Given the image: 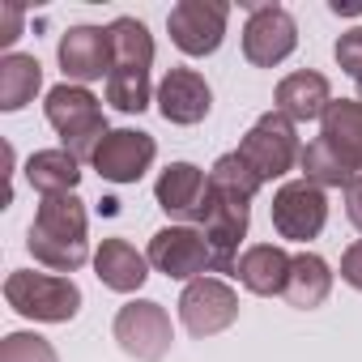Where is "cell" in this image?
<instances>
[{"label":"cell","instance_id":"1","mask_svg":"<svg viewBox=\"0 0 362 362\" xmlns=\"http://www.w3.org/2000/svg\"><path fill=\"white\" fill-rule=\"evenodd\" d=\"M260 179L243 166L239 153H222L209 166V188H205V205H201V230L209 239L214 252V273H230L239 264V243L247 239L252 226V201L260 197Z\"/></svg>","mask_w":362,"mask_h":362},{"label":"cell","instance_id":"2","mask_svg":"<svg viewBox=\"0 0 362 362\" xmlns=\"http://www.w3.org/2000/svg\"><path fill=\"white\" fill-rule=\"evenodd\" d=\"M90 214H86V201L77 192L69 197H43L39 209H35V222L26 230V247L35 256V264L69 277L77 273L90 256Z\"/></svg>","mask_w":362,"mask_h":362},{"label":"cell","instance_id":"3","mask_svg":"<svg viewBox=\"0 0 362 362\" xmlns=\"http://www.w3.org/2000/svg\"><path fill=\"white\" fill-rule=\"evenodd\" d=\"M43 115H47V124L56 128L60 145H64L77 162H90L94 149L103 145V136L111 132V128H107V115H103V103H98L86 86H73V81L47 90Z\"/></svg>","mask_w":362,"mask_h":362},{"label":"cell","instance_id":"4","mask_svg":"<svg viewBox=\"0 0 362 362\" xmlns=\"http://www.w3.org/2000/svg\"><path fill=\"white\" fill-rule=\"evenodd\" d=\"M5 303L35 324H69L81 311V286L60 273H35V269H13L5 277Z\"/></svg>","mask_w":362,"mask_h":362},{"label":"cell","instance_id":"5","mask_svg":"<svg viewBox=\"0 0 362 362\" xmlns=\"http://www.w3.org/2000/svg\"><path fill=\"white\" fill-rule=\"evenodd\" d=\"M243 158V166L260 179V184H273V179H286L298 158H303V145H298V128L281 115V111H264L239 141L235 149Z\"/></svg>","mask_w":362,"mask_h":362},{"label":"cell","instance_id":"6","mask_svg":"<svg viewBox=\"0 0 362 362\" xmlns=\"http://www.w3.org/2000/svg\"><path fill=\"white\" fill-rule=\"evenodd\" d=\"M111 337L115 345L136 358V362H162L170 354L175 328H170V311L153 298H128L115 320H111Z\"/></svg>","mask_w":362,"mask_h":362},{"label":"cell","instance_id":"7","mask_svg":"<svg viewBox=\"0 0 362 362\" xmlns=\"http://www.w3.org/2000/svg\"><path fill=\"white\" fill-rule=\"evenodd\" d=\"M226 26H230V5L226 0H179V5L166 13L170 43L192 60L214 56L226 43Z\"/></svg>","mask_w":362,"mask_h":362},{"label":"cell","instance_id":"8","mask_svg":"<svg viewBox=\"0 0 362 362\" xmlns=\"http://www.w3.org/2000/svg\"><path fill=\"white\" fill-rule=\"evenodd\" d=\"M149 269L170 281H197L214 269V252L201 226H162L149 239Z\"/></svg>","mask_w":362,"mask_h":362},{"label":"cell","instance_id":"9","mask_svg":"<svg viewBox=\"0 0 362 362\" xmlns=\"http://www.w3.org/2000/svg\"><path fill=\"white\" fill-rule=\"evenodd\" d=\"M235 320H239V294L222 277H197L179 294V324L197 341L226 332Z\"/></svg>","mask_w":362,"mask_h":362},{"label":"cell","instance_id":"10","mask_svg":"<svg viewBox=\"0 0 362 362\" xmlns=\"http://www.w3.org/2000/svg\"><path fill=\"white\" fill-rule=\"evenodd\" d=\"M269 214H273V230L281 239L311 243L328 226V197H324V188L307 184V179H286V184L273 192Z\"/></svg>","mask_w":362,"mask_h":362},{"label":"cell","instance_id":"11","mask_svg":"<svg viewBox=\"0 0 362 362\" xmlns=\"http://www.w3.org/2000/svg\"><path fill=\"white\" fill-rule=\"evenodd\" d=\"M298 47V22L281 5H247V26H243V56L256 69H277L294 56Z\"/></svg>","mask_w":362,"mask_h":362},{"label":"cell","instance_id":"12","mask_svg":"<svg viewBox=\"0 0 362 362\" xmlns=\"http://www.w3.org/2000/svg\"><path fill=\"white\" fill-rule=\"evenodd\" d=\"M158 158V141L141 128H111L103 136V145L94 149L90 166L107 179V184H136V179L153 166Z\"/></svg>","mask_w":362,"mask_h":362},{"label":"cell","instance_id":"13","mask_svg":"<svg viewBox=\"0 0 362 362\" xmlns=\"http://www.w3.org/2000/svg\"><path fill=\"white\" fill-rule=\"evenodd\" d=\"M56 60L64 81L73 86H90L111 77V35L107 26H69L56 43Z\"/></svg>","mask_w":362,"mask_h":362},{"label":"cell","instance_id":"14","mask_svg":"<svg viewBox=\"0 0 362 362\" xmlns=\"http://www.w3.org/2000/svg\"><path fill=\"white\" fill-rule=\"evenodd\" d=\"M205 188H209V175L197 166V162H170L158 184H153V201L158 209L175 222V226H188L201 218V205H205Z\"/></svg>","mask_w":362,"mask_h":362},{"label":"cell","instance_id":"15","mask_svg":"<svg viewBox=\"0 0 362 362\" xmlns=\"http://www.w3.org/2000/svg\"><path fill=\"white\" fill-rule=\"evenodd\" d=\"M158 111L166 124H179V128H192L209 115L214 107V90L209 81L197 73V69H170L162 81H158V94H153Z\"/></svg>","mask_w":362,"mask_h":362},{"label":"cell","instance_id":"16","mask_svg":"<svg viewBox=\"0 0 362 362\" xmlns=\"http://www.w3.org/2000/svg\"><path fill=\"white\" fill-rule=\"evenodd\" d=\"M332 107V86L324 73L315 69H298V73H286L273 90V111H281L290 124H311V119H324V111Z\"/></svg>","mask_w":362,"mask_h":362},{"label":"cell","instance_id":"17","mask_svg":"<svg viewBox=\"0 0 362 362\" xmlns=\"http://www.w3.org/2000/svg\"><path fill=\"white\" fill-rule=\"evenodd\" d=\"M290 260H294V256H290L286 247H277V243H252V247L239 256L235 277H239V286H243L247 294H256V298H277V294H286Z\"/></svg>","mask_w":362,"mask_h":362},{"label":"cell","instance_id":"18","mask_svg":"<svg viewBox=\"0 0 362 362\" xmlns=\"http://www.w3.org/2000/svg\"><path fill=\"white\" fill-rule=\"evenodd\" d=\"M94 277L115 294H136L149 281V256H141L128 239H103L94 252Z\"/></svg>","mask_w":362,"mask_h":362},{"label":"cell","instance_id":"19","mask_svg":"<svg viewBox=\"0 0 362 362\" xmlns=\"http://www.w3.org/2000/svg\"><path fill=\"white\" fill-rule=\"evenodd\" d=\"M320 141L354 175H362V103L358 98H332V107L320 119Z\"/></svg>","mask_w":362,"mask_h":362},{"label":"cell","instance_id":"20","mask_svg":"<svg viewBox=\"0 0 362 362\" xmlns=\"http://www.w3.org/2000/svg\"><path fill=\"white\" fill-rule=\"evenodd\" d=\"M26 184H30L39 197H69V192H77V184H81V162H77L64 145H56V149H35V153L26 158Z\"/></svg>","mask_w":362,"mask_h":362},{"label":"cell","instance_id":"21","mask_svg":"<svg viewBox=\"0 0 362 362\" xmlns=\"http://www.w3.org/2000/svg\"><path fill=\"white\" fill-rule=\"evenodd\" d=\"M328 294H332V269H328V260L315 256V252H298L290 260V281H286L281 298L290 307H298V311H315V307L328 303Z\"/></svg>","mask_w":362,"mask_h":362},{"label":"cell","instance_id":"22","mask_svg":"<svg viewBox=\"0 0 362 362\" xmlns=\"http://www.w3.org/2000/svg\"><path fill=\"white\" fill-rule=\"evenodd\" d=\"M43 90V64L39 56L26 52H5L0 56V111L13 115L26 103H35V94Z\"/></svg>","mask_w":362,"mask_h":362},{"label":"cell","instance_id":"23","mask_svg":"<svg viewBox=\"0 0 362 362\" xmlns=\"http://www.w3.org/2000/svg\"><path fill=\"white\" fill-rule=\"evenodd\" d=\"M111 35V73H149L153 69V35L136 18H115Z\"/></svg>","mask_w":362,"mask_h":362},{"label":"cell","instance_id":"24","mask_svg":"<svg viewBox=\"0 0 362 362\" xmlns=\"http://www.w3.org/2000/svg\"><path fill=\"white\" fill-rule=\"evenodd\" d=\"M298 170H303V179L307 184H315V188H341L345 192V184L354 179V170L315 136V141H307L303 145V158H298Z\"/></svg>","mask_w":362,"mask_h":362},{"label":"cell","instance_id":"25","mask_svg":"<svg viewBox=\"0 0 362 362\" xmlns=\"http://www.w3.org/2000/svg\"><path fill=\"white\" fill-rule=\"evenodd\" d=\"M153 86H149V73H111L107 77V103L124 115H141L149 103H153Z\"/></svg>","mask_w":362,"mask_h":362},{"label":"cell","instance_id":"26","mask_svg":"<svg viewBox=\"0 0 362 362\" xmlns=\"http://www.w3.org/2000/svg\"><path fill=\"white\" fill-rule=\"evenodd\" d=\"M0 362H60V354L39 332H9L0 341Z\"/></svg>","mask_w":362,"mask_h":362},{"label":"cell","instance_id":"27","mask_svg":"<svg viewBox=\"0 0 362 362\" xmlns=\"http://www.w3.org/2000/svg\"><path fill=\"white\" fill-rule=\"evenodd\" d=\"M332 56H337L341 73H345V77H354V81L362 86V26L345 30V35L337 39V47H332Z\"/></svg>","mask_w":362,"mask_h":362},{"label":"cell","instance_id":"28","mask_svg":"<svg viewBox=\"0 0 362 362\" xmlns=\"http://www.w3.org/2000/svg\"><path fill=\"white\" fill-rule=\"evenodd\" d=\"M341 281H345L349 290H358V294H362V239H358V243H349V247L341 252Z\"/></svg>","mask_w":362,"mask_h":362},{"label":"cell","instance_id":"29","mask_svg":"<svg viewBox=\"0 0 362 362\" xmlns=\"http://www.w3.org/2000/svg\"><path fill=\"white\" fill-rule=\"evenodd\" d=\"M345 218L354 230H362V175H354L345 184Z\"/></svg>","mask_w":362,"mask_h":362},{"label":"cell","instance_id":"30","mask_svg":"<svg viewBox=\"0 0 362 362\" xmlns=\"http://www.w3.org/2000/svg\"><path fill=\"white\" fill-rule=\"evenodd\" d=\"M18 22H22V13L18 9H5V35H0V43H5V47L18 39Z\"/></svg>","mask_w":362,"mask_h":362},{"label":"cell","instance_id":"31","mask_svg":"<svg viewBox=\"0 0 362 362\" xmlns=\"http://www.w3.org/2000/svg\"><path fill=\"white\" fill-rule=\"evenodd\" d=\"M337 18H362V5H341V0H332V5H328Z\"/></svg>","mask_w":362,"mask_h":362},{"label":"cell","instance_id":"32","mask_svg":"<svg viewBox=\"0 0 362 362\" xmlns=\"http://www.w3.org/2000/svg\"><path fill=\"white\" fill-rule=\"evenodd\" d=\"M358 103H362V86H358Z\"/></svg>","mask_w":362,"mask_h":362}]
</instances>
